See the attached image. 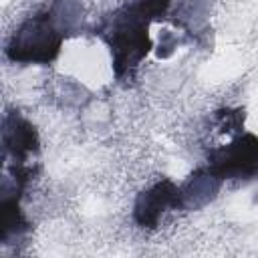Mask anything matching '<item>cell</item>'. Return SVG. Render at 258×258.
Instances as JSON below:
<instances>
[{
  "mask_svg": "<svg viewBox=\"0 0 258 258\" xmlns=\"http://www.w3.org/2000/svg\"><path fill=\"white\" fill-rule=\"evenodd\" d=\"M167 8L169 0H133L103 20L97 34L111 48L117 79L131 77L141 58L149 52V24Z\"/></svg>",
  "mask_w": 258,
  "mask_h": 258,
  "instance_id": "6da1fadb",
  "label": "cell"
},
{
  "mask_svg": "<svg viewBox=\"0 0 258 258\" xmlns=\"http://www.w3.org/2000/svg\"><path fill=\"white\" fill-rule=\"evenodd\" d=\"M64 32L56 24L54 8L26 18L10 36L6 56L20 64H50L62 46Z\"/></svg>",
  "mask_w": 258,
  "mask_h": 258,
  "instance_id": "7a4b0ae2",
  "label": "cell"
},
{
  "mask_svg": "<svg viewBox=\"0 0 258 258\" xmlns=\"http://www.w3.org/2000/svg\"><path fill=\"white\" fill-rule=\"evenodd\" d=\"M2 147H4V163H6V171H10L12 187L22 194L34 175L30 159L38 153V135L36 129L24 117L18 115V111L6 113L2 121Z\"/></svg>",
  "mask_w": 258,
  "mask_h": 258,
  "instance_id": "3957f363",
  "label": "cell"
},
{
  "mask_svg": "<svg viewBox=\"0 0 258 258\" xmlns=\"http://www.w3.org/2000/svg\"><path fill=\"white\" fill-rule=\"evenodd\" d=\"M206 173L224 179H252L258 175V137L244 133L228 145L210 149Z\"/></svg>",
  "mask_w": 258,
  "mask_h": 258,
  "instance_id": "277c9868",
  "label": "cell"
},
{
  "mask_svg": "<svg viewBox=\"0 0 258 258\" xmlns=\"http://www.w3.org/2000/svg\"><path fill=\"white\" fill-rule=\"evenodd\" d=\"M171 208H181V189L171 179H161L137 196L133 220L141 228H155L163 212Z\"/></svg>",
  "mask_w": 258,
  "mask_h": 258,
  "instance_id": "5b68a950",
  "label": "cell"
},
{
  "mask_svg": "<svg viewBox=\"0 0 258 258\" xmlns=\"http://www.w3.org/2000/svg\"><path fill=\"white\" fill-rule=\"evenodd\" d=\"M28 230V222L22 216L20 210V194L14 189L8 191L2 187V200H0V240L2 244H8L10 236H20Z\"/></svg>",
  "mask_w": 258,
  "mask_h": 258,
  "instance_id": "8992f818",
  "label": "cell"
}]
</instances>
